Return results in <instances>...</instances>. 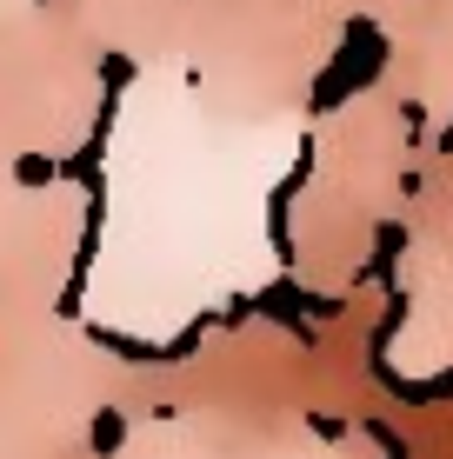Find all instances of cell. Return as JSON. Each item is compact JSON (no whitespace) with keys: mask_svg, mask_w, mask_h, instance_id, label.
Returning <instances> with one entry per match:
<instances>
[{"mask_svg":"<svg viewBox=\"0 0 453 459\" xmlns=\"http://www.w3.org/2000/svg\"><path fill=\"white\" fill-rule=\"evenodd\" d=\"M120 439H127V420H120L114 406H100V413H93V453L114 459V453H120Z\"/></svg>","mask_w":453,"mask_h":459,"instance_id":"6da1fadb","label":"cell"},{"mask_svg":"<svg viewBox=\"0 0 453 459\" xmlns=\"http://www.w3.org/2000/svg\"><path fill=\"white\" fill-rule=\"evenodd\" d=\"M13 180H21V186H54L60 180V160H47V153H21V160H13Z\"/></svg>","mask_w":453,"mask_h":459,"instance_id":"7a4b0ae2","label":"cell"},{"mask_svg":"<svg viewBox=\"0 0 453 459\" xmlns=\"http://www.w3.org/2000/svg\"><path fill=\"white\" fill-rule=\"evenodd\" d=\"M440 153H453V120H447V134H440Z\"/></svg>","mask_w":453,"mask_h":459,"instance_id":"3957f363","label":"cell"}]
</instances>
